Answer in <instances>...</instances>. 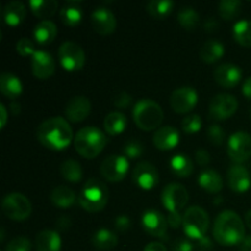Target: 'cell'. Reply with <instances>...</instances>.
<instances>
[{"mask_svg": "<svg viewBox=\"0 0 251 251\" xmlns=\"http://www.w3.org/2000/svg\"><path fill=\"white\" fill-rule=\"evenodd\" d=\"M73 129L66 119L53 117L44 120L37 129V139L47 149L63 151L73 141Z\"/></svg>", "mask_w": 251, "mask_h": 251, "instance_id": "obj_1", "label": "cell"}, {"mask_svg": "<svg viewBox=\"0 0 251 251\" xmlns=\"http://www.w3.org/2000/svg\"><path fill=\"white\" fill-rule=\"evenodd\" d=\"M213 237L223 247L239 245L245 238V226L240 216L234 211H223L213 223Z\"/></svg>", "mask_w": 251, "mask_h": 251, "instance_id": "obj_2", "label": "cell"}, {"mask_svg": "<svg viewBox=\"0 0 251 251\" xmlns=\"http://www.w3.org/2000/svg\"><path fill=\"white\" fill-rule=\"evenodd\" d=\"M107 137L104 132L96 126H86L78 130L74 137V146L76 152L83 158H96L104 150Z\"/></svg>", "mask_w": 251, "mask_h": 251, "instance_id": "obj_3", "label": "cell"}, {"mask_svg": "<svg viewBox=\"0 0 251 251\" xmlns=\"http://www.w3.org/2000/svg\"><path fill=\"white\" fill-rule=\"evenodd\" d=\"M109 199L107 185L100 179L92 178L86 181L78 194V203L87 212H100L105 207Z\"/></svg>", "mask_w": 251, "mask_h": 251, "instance_id": "obj_4", "label": "cell"}, {"mask_svg": "<svg viewBox=\"0 0 251 251\" xmlns=\"http://www.w3.org/2000/svg\"><path fill=\"white\" fill-rule=\"evenodd\" d=\"M132 118L137 126L144 131H152L161 126L163 122V110L161 105L154 100L145 98L135 104Z\"/></svg>", "mask_w": 251, "mask_h": 251, "instance_id": "obj_5", "label": "cell"}, {"mask_svg": "<svg viewBox=\"0 0 251 251\" xmlns=\"http://www.w3.org/2000/svg\"><path fill=\"white\" fill-rule=\"evenodd\" d=\"M210 226L208 213L200 206H191L184 213L183 230L190 239L200 240L207 233Z\"/></svg>", "mask_w": 251, "mask_h": 251, "instance_id": "obj_6", "label": "cell"}, {"mask_svg": "<svg viewBox=\"0 0 251 251\" xmlns=\"http://www.w3.org/2000/svg\"><path fill=\"white\" fill-rule=\"evenodd\" d=\"M4 215L12 221H25L31 216L32 205L28 199L20 193L7 194L1 202Z\"/></svg>", "mask_w": 251, "mask_h": 251, "instance_id": "obj_7", "label": "cell"}, {"mask_svg": "<svg viewBox=\"0 0 251 251\" xmlns=\"http://www.w3.org/2000/svg\"><path fill=\"white\" fill-rule=\"evenodd\" d=\"M59 61L66 71H77L83 68L86 55L82 47L75 42H64L58 51Z\"/></svg>", "mask_w": 251, "mask_h": 251, "instance_id": "obj_8", "label": "cell"}, {"mask_svg": "<svg viewBox=\"0 0 251 251\" xmlns=\"http://www.w3.org/2000/svg\"><path fill=\"white\" fill-rule=\"evenodd\" d=\"M227 153L234 163L240 164L251 157V136L248 132H234L228 139Z\"/></svg>", "mask_w": 251, "mask_h": 251, "instance_id": "obj_9", "label": "cell"}, {"mask_svg": "<svg viewBox=\"0 0 251 251\" xmlns=\"http://www.w3.org/2000/svg\"><path fill=\"white\" fill-rule=\"evenodd\" d=\"M162 203L169 213L180 212L189 201V193L181 184L172 183L162 191Z\"/></svg>", "mask_w": 251, "mask_h": 251, "instance_id": "obj_10", "label": "cell"}, {"mask_svg": "<svg viewBox=\"0 0 251 251\" xmlns=\"http://www.w3.org/2000/svg\"><path fill=\"white\" fill-rule=\"evenodd\" d=\"M129 171V161L125 156L112 154L107 157L100 164V174L104 179L112 183L122 181Z\"/></svg>", "mask_w": 251, "mask_h": 251, "instance_id": "obj_11", "label": "cell"}, {"mask_svg": "<svg viewBox=\"0 0 251 251\" xmlns=\"http://www.w3.org/2000/svg\"><path fill=\"white\" fill-rule=\"evenodd\" d=\"M171 107L179 114L191 112L199 102V95L195 88L190 86H183L173 91L171 95Z\"/></svg>", "mask_w": 251, "mask_h": 251, "instance_id": "obj_12", "label": "cell"}, {"mask_svg": "<svg viewBox=\"0 0 251 251\" xmlns=\"http://www.w3.org/2000/svg\"><path fill=\"white\" fill-rule=\"evenodd\" d=\"M238 109V100L229 93H220L210 102V117L215 120H226Z\"/></svg>", "mask_w": 251, "mask_h": 251, "instance_id": "obj_13", "label": "cell"}, {"mask_svg": "<svg viewBox=\"0 0 251 251\" xmlns=\"http://www.w3.org/2000/svg\"><path fill=\"white\" fill-rule=\"evenodd\" d=\"M132 181L142 190H152L158 184V171L150 162H140L132 171Z\"/></svg>", "mask_w": 251, "mask_h": 251, "instance_id": "obj_14", "label": "cell"}, {"mask_svg": "<svg viewBox=\"0 0 251 251\" xmlns=\"http://www.w3.org/2000/svg\"><path fill=\"white\" fill-rule=\"evenodd\" d=\"M142 227L145 232L149 233L152 237L159 238V239H166L167 228H168V221L162 215L159 211L149 210L142 216Z\"/></svg>", "mask_w": 251, "mask_h": 251, "instance_id": "obj_15", "label": "cell"}, {"mask_svg": "<svg viewBox=\"0 0 251 251\" xmlns=\"http://www.w3.org/2000/svg\"><path fill=\"white\" fill-rule=\"evenodd\" d=\"M91 22L95 31L102 36L112 34L117 28V19L107 7H97L91 15Z\"/></svg>", "mask_w": 251, "mask_h": 251, "instance_id": "obj_16", "label": "cell"}, {"mask_svg": "<svg viewBox=\"0 0 251 251\" xmlns=\"http://www.w3.org/2000/svg\"><path fill=\"white\" fill-rule=\"evenodd\" d=\"M91 100L85 96H75L71 98L65 107V117L71 123H81L90 115Z\"/></svg>", "mask_w": 251, "mask_h": 251, "instance_id": "obj_17", "label": "cell"}, {"mask_svg": "<svg viewBox=\"0 0 251 251\" xmlns=\"http://www.w3.org/2000/svg\"><path fill=\"white\" fill-rule=\"evenodd\" d=\"M55 71V60L44 50H37L32 56V73L39 80H47Z\"/></svg>", "mask_w": 251, "mask_h": 251, "instance_id": "obj_18", "label": "cell"}, {"mask_svg": "<svg viewBox=\"0 0 251 251\" xmlns=\"http://www.w3.org/2000/svg\"><path fill=\"white\" fill-rule=\"evenodd\" d=\"M243 73L234 64H222L213 71L215 81L225 88H233L240 82Z\"/></svg>", "mask_w": 251, "mask_h": 251, "instance_id": "obj_19", "label": "cell"}, {"mask_svg": "<svg viewBox=\"0 0 251 251\" xmlns=\"http://www.w3.org/2000/svg\"><path fill=\"white\" fill-rule=\"evenodd\" d=\"M228 186L235 193H245L251 186L250 173L242 164H234L228 169Z\"/></svg>", "mask_w": 251, "mask_h": 251, "instance_id": "obj_20", "label": "cell"}, {"mask_svg": "<svg viewBox=\"0 0 251 251\" xmlns=\"http://www.w3.org/2000/svg\"><path fill=\"white\" fill-rule=\"evenodd\" d=\"M179 131L173 126H162L153 135V144L161 151H171L179 144Z\"/></svg>", "mask_w": 251, "mask_h": 251, "instance_id": "obj_21", "label": "cell"}, {"mask_svg": "<svg viewBox=\"0 0 251 251\" xmlns=\"http://www.w3.org/2000/svg\"><path fill=\"white\" fill-rule=\"evenodd\" d=\"M37 251H60L61 238L55 230L46 229L38 233L36 237Z\"/></svg>", "mask_w": 251, "mask_h": 251, "instance_id": "obj_22", "label": "cell"}, {"mask_svg": "<svg viewBox=\"0 0 251 251\" xmlns=\"http://www.w3.org/2000/svg\"><path fill=\"white\" fill-rule=\"evenodd\" d=\"M76 193L69 186L59 185L53 189L50 193V201L55 207L59 208H70L76 202Z\"/></svg>", "mask_w": 251, "mask_h": 251, "instance_id": "obj_23", "label": "cell"}, {"mask_svg": "<svg viewBox=\"0 0 251 251\" xmlns=\"http://www.w3.org/2000/svg\"><path fill=\"white\" fill-rule=\"evenodd\" d=\"M0 91L5 97L16 100L22 93V82L11 73H2L0 76Z\"/></svg>", "mask_w": 251, "mask_h": 251, "instance_id": "obj_24", "label": "cell"}, {"mask_svg": "<svg viewBox=\"0 0 251 251\" xmlns=\"http://www.w3.org/2000/svg\"><path fill=\"white\" fill-rule=\"evenodd\" d=\"M26 6L21 1H10L2 9V17L9 26H17L22 24L26 17Z\"/></svg>", "mask_w": 251, "mask_h": 251, "instance_id": "obj_25", "label": "cell"}, {"mask_svg": "<svg viewBox=\"0 0 251 251\" xmlns=\"http://www.w3.org/2000/svg\"><path fill=\"white\" fill-rule=\"evenodd\" d=\"M199 185L207 193L217 194L223 189V179L215 169H206L199 176Z\"/></svg>", "mask_w": 251, "mask_h": 251, "instance_id": "obj_26", "label": "cell"}, {"mask_svg": "<svg viewBox=\"0 0 251 251\" xmlns=\"http://www.w3.org/2000/svg\"><path fill=\"white\" fill-rule=\"evenodd\" d=\"M225 55V46L220 41L210 39L200 49V58L203 63L213 64Z\"/></svg>", "mask_w": 251, "mask_h": 251, "instance_id": "obj_27", "label": "cell"}, {"mask_svg": "<svg viewBox=\"0 0 251 251\" xmlns=\"http://www.w3.org/2000/svg\"><path fill=\"white\" fill-rule=\"evenodd\" d=\"M56 34H58L56 25L53 21H50V20L38 22L33 31L34 39L39 44H43V46L51 43L55 39Z\"/></svg>", "mask_w": 251, "mask_h": 251, "instance_id": "obj_28", "label": "cell"}, {"mask_svg": "<svg viewBox=\"0 0 251 251\" xmlns=\"http://www.w3.org/2000/svg\"><path fill=\"white\" fill-rule=\"evenodd\" d=\"M28 5L34 16L42 21L49 20L58 10V2L55 0H31Z\"/></svg>", "mask_w": 251, "mask_h": 251, "instance_id": "obj_29", "label": "cell"}, {"mask_svg": "<svg viewBox=\"0 0 251 251\" xmlns=\"http://www.w3.org/2000/svg\"><path fill=\"white\" fill-rule=\"evenodd\" d=\"M118 243H119V239H118L117 234L113 233L112 230L104 229V228L98 229L92 237L93 247L98 250H112L117 247Z\"/></svg>", "mask_w": 251, "mask_h": 251, "instance_id": "obj_30", "label": "cell"}, {"mask_svg": "<svg viewBox=\"0 0 251 251\" xmlns=\"http://www.w3.org/2000/svg\"><path fill=\"white\" fill-rule=\"evenodd\" d=\"M103 125L108 134L115 136V135L122 134L125 130L127 125V118L126 115L120 112H112L105 117Z\"/></svg>", "mask_w": 251, "mask_h": 251, "instance_id": "obj_31", "label": "cell"}, {"mask_svg": "<svg viewBox=\"0 0 251 251\" xmlns=\"http://www.w3.org/2000/svg\"><path fill=\"white\" fill-rule=\"evenodd\" d=\"M171 169L179 178H188L194 172V163L189 156L185 154H176L169 162Z\"/></svg>", "mask_w": 251, "mask_h": 251, "instance_id": "obj_32", "label": "cell"}, {"mask_svg": "<svg viewBox=\"0 0 251 251\" xmlns=\"http://www.w3.org/2000/svg\"><path fill=\"white\" fill-rule=\"evenodd\" d=\"M61 22L66 26L75 27L82 20V9L78 6V2L70 1L64 5L60 10Z\"/></svg>", "mask_w": 251, "mask_h": 251, "instance_id": "obj_33", "label": "cell"}, {"mask_svg": "<svg viewBox=\"0 0 251 251\" xmlns=\"http://www.w3.org/2000/svg\"><path fill=\"white\" fill-rule=\"evenodd\" d=\"M174 2L171 0H151L146 5V10L153 19L164 20L172 14Z\"/></svg>", "mask_w": 251, "mask_h": 251, "instance_id": "obj_34", "label": "cell"}, {"mask_svg": "<svg viewBox=\"0 0 251 251\" xmlns=\"http://www.w3.org/2000/svg\"><path fill=\"white\" fill-rule=\"evenodd\" d=\"M60 174L70 183H78L82 179L83 171L81 164L75 159H66L60 166Z\"/></svg>", "mask_w": 251, "mask_h": 251, "instance_id": "obj_35", "label": "cell"}, {"mask_svg": "<svg viewBox=\"0 0 251 251\" xmlns=\"http://www.w3.org/2000/svg\"><path fill=\"white\" fill-rule=\"evenodd\" d=\"M233 37L240 46L251 48V21L242 20L233 26Z\"/></svg>", "mask_w": 251, "mask_h": 251, "instance_id": "obj_36", "label": "cell"}, {"mask_svg": "<svg viewBox=\"0 0 251 251\" xmlns=\"http://www.w3.org/2000/svg\"><path fill=\"white\" fill-rule=\"evenodd\" d=\"M200 21V16L196 12V10L191 6H184L178 12V22L183 28L188 31H193L198 26Z\"/></svg>", "mask_w": 251, "mask_h": 251, "instance_id": "obj_37", "label": "cell"}, {"mask_svg": "<svg viewBox=\"0 0 251 251\" xmlns=\"http://www.w3.org/2000/svg\"><path fill=\"white\" fill-rule=\"evenodd\" d=\"M221 17L226 21H230L239 16L242 11V2L239 0H222L218 6Z\"/></svg>", "mask_w": 251, "mask_h": 251, "instance_id": "obj_38", "label": "cell"}, {"mask_svg": "<svg viewBox=\"0 0 251 251\" xmlns=\"http://www.w3.org/2000/svg\"><path fill=\"white\" fill-rule=\"evenodd\" d=\"M201 126H202V120L199 114L188 115L181 122V127L186 134H195V132L200 131Z\"/></svg>", "mask_w": 251, "mask_h": 251, "instance_id": "obj_39", "label": "cell"}, {"mask_svg": "<svg viewBox=\"0 0 251 251\" xmlns=\"http://www.w3.org/2000/svg\"><path fill=\"white\" fill-rule=\"evenodd\" d=\"M31 240L26 237H16L6 245L5 251H31Z\"/></svg>", "mask_w": 251, "mask_h": 251, "instance_id": "obj_40", "label": "cell"}, {"mask_svg": "<svg viewBox=\"0 0 251 251\" xmlns=\"http://www.w3.org/2000/svg\"><path fill=\"white\" fill-rule=\"evenodd\" d=\"M144 153V146L139 141H129L124 146V156L130 159H136Z\"/></svg>", "mask_w": 251, "mask_h": 251, "instance_id": "obj_41", "label": "cell"}, {"mask_svg": "<svg viewBox=\"0 0 251 251\" xmlns=\"http://www.w3.org/2000/svg\"><path fill=\"white\" fill-rule=\"evenodd\" d=\"M16 51L21 56H29L36 53V49H34L33 42L29 38H21L17 41L16 43Z\"/></svg>", "mask_w": 251, "mask_h": 251, "instance_id": "obj_42", "label": "cell"}, {"mask_svg": "<svg viewBox=\"0 0 251 251\" xmlns=\"http://www.w3.org/2000/svg\"><path fill=\"white\" fill-rule=\"evenodd\" d=\"M207 136L211 144L221 146L225 141V130L220 125H211L207 130Z\"/></svg>", "mask_w": 251, "mask_h": 251, "instance_id": "obj_43", "label": "cell"}, {"mask_svg": "<svg viewBox=\"0 0 251 251\" xmlns=\"http://www.w3.org/2000/svg\"><path fill=\"white\" fill-rule=\"evenodd\" d=\"M131 96L129 95L127 92H120L118 93L117 96H115L114 98V105L117 108H120V109H125V108L129 107L130 104H131Z\"/></svg>", "mask_w": 251, "mask_h": 251, "instance_id": "obj_44", "label": "cell"}, {"mask_svg": "<svg viewBox=\"0 0 251 251\" xmlns=\"http://www.w3.org/2000/svg\"><path fill=\"white\" fill-rule=\"evenodd\" d=\"M114 225L118 230H120V232H126V230H129L131 228V220L127 216L122 215L115 218Z\"/></svg>", "mask_w": 251, "mask_h": 251, "instance_id": "obj_45", "label": "cell"}, {"mask_svg": "<svg viewBox=\"0 0 251 251\" xmlns=\"http://www.w3.org/2000/svg\"><path fill=\"white\" fill-rule=\"evenodd\" d=\"M174 251H193L194 245L188 238H179L173 245Z\"/></svg>", "mask_w": 251, "mask_h": 251, "instance_id": "obj_46", "label": "cell"}, {"mask_svg": "<svg viewBox=\"0 0 251 251\" xmlns=\"http://www.w3.org/2000/svg\"><path fill=\"white\" fill-rule=\"evenodd\" d=\"M195 158H196V162H198L199 166H201V167L208 166L211 162L210 153H208V151H206V150H203V149H199L198 151H195Z\"/></svg>", "mask_w": 251, "mask_h": 251, "instance_id": "obj_47", "label": "cell"}, {"mask_svg": "<svg viewBox=\"0 0 251 251\" xmlns=\"http://www.w3.org/2000/svg\"><path fill=\"white\" fill-rule=\"evenodd\" d=\"M183 218L184 216L180 215V212H174L169 213L168 217H167V221H168V226H171L172 228H179L180 226H183Z\"/></svg>", "mask_w": 251, "mask_h": 251, "instance_id": "obj_48", "label": "cell"}, {"mask_svg": "<svg viewBox=\"0 0 251 251\" xmlns=\"http://www.w3.org/2000/svg\"><path fill=\"white\" fill-rule=\"evenodd\" d=\"M218 27H220V24L217 22V20L213 19V17H210L205 21V25H203V28H205L206 32L208 33H212V32L217 31Z\"/></svg>", "mask_w": 251, "mask_h": 251, "instance_id": "obj_49", "label": "cell"}, {"mask_svg": "<svg viewBox=\"0 0 251 251\" xmlns=\"http://www.w3.org/2000/svg\"><path fill=\"white\" fill-rule=\"evenodd\" d=\"M199 247L202 251H208L213 248V242L211 240V238H208L207 235H205L203 238H201L200 240H198Z\"/></svg>", "mask_w": 251, "mask_h": 251, "instance_id": "obj_50", "label": "cell"}, {"mask_svg": "<svg viewBox=\"0 0 251 251\" xmlns=\"http://www.w3.org/2000/svg\"><path fill=\"white\" fill-rule=\"evenodd\" d=\"M144 251H167V248L163 243L152 242L145 247Z\"/></svg>", "mask_w": 251, "mask_h": 251, "instance_id": "obj_51", "label": "cell"}, {"mask_svg": "<svg viewBox=\"0 0 251 251\" xmlns=\"http://www.w3.org/2000/svg\"><path fill=\"white\" fill-rule=\"evenodd\" d=\"M70 226H71V220L69 217H66V216L60 217L58 220V222H56V227H58L59 229H63V230H66L68 228H70Z\"/></svg>", "mask_w": 251, "mask_h": 251, "instance_id": "obj_52", "label": "cell"}, {"mask_svg": "<svg viewBox=\"0 0 251 251\" xmlns=\"http://www.w3.org/2000/svg\"><path fill=\"white\" fill-rule=\"evenodd\" d=\"M239 251H251V235H245L239 244Z\"/></svg>", "mask_w": 251, "mask_h": 251, "instance_id": "obj_53", "label": "cell"}, {"mask_svg": "<svg viewBox=\"0 0 251 251\" xmlns=\"http://www.w3.org/2000/svg\"><path fill=\"white\" fill-rule=\"evenodd\" d=\"M243 95L251 100V76L245 80L244 85H243Z\"/></svg>", "mask_w": 251, "mask_h": 251, "instance_id": "obj_54", "label": "cell"}, {"mask_svg": "<svg viewBox=\"0 0 251 251\" xmlns=\"http://www.w3.org/2000/svg\"><path fill=\"white\" fill-rule=\"evenodd\" d=\"M0 112H1V129H4L7 122V112L4 104H0Z\"/></svg>", "mask_w": 251, "mask_h": 251, "instance_id": "obj_55", "label": "cell"}, {"mask_svg": "<svg viewBox=\"0 0 251 251\" xmlns=\"http://www.w3.org/2000/svg\"><path fill=\"white\" fill-rule=\"evenodd\" d=\"M10 110H11L15 115H17L20 112H21V105H20V103L12 102L11 104H10Z\"/></svg>", "mask_w": 251, "mask_h": 251, "instance_id": "obj_56", "label": "cell"}, {"mask_svg": "<svg viewBox=\"0 0 251 251\" xmlns=\"http://www.w3.org/2000/svg\"><path fill=\"white\" fill-rule=\"evenodd\" d=\"M245 223H247L248 227L251 229V210L248 211L247 215H245Z\"/></svg>", "mask_w": 251, "mask_h": 251, "instance_id": "obj_57", "label": "cell"}, {"mask_svg": "<svg viewBox=\"0 0 251 251\" xmlns=\"http://www.w3.org/2000/svg\"><path fill=\"white\" fill-rule=\"evenodd\" d=\"M250 117H251V112H250Z\"/></svg>", "mask_w": 251, "mask_h": 251, "instance_id": "obj_58", "label": "cell"}, {"mask_svg": "<svg viewBox=\"0 0 251 251\" xmlns=\"http://www.w3.org/2000/svg\"><path fill=\"white\" fill-rule=\"evenodd\" d=\"M200 251H202V250H200Z\"/></svg>", "mask_w": 251, "mask_h": 251, "instance_id": "obj_59", "label": "cell"}]
</instances>
